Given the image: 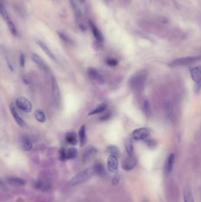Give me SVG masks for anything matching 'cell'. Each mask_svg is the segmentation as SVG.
I'll use <instances>...</instances> for the list:
<instances>
[{
  "mask_svg": "<svg viewBox=\"0 0 201 202\" xmlns=\"http://www.w3.org/2000/svg\"><path fill=\"white\" fill-rule=\"evenodd\" d=\"M165 112L167 118L170 121L173 120L174 111L172 103L170 102H166L165 104Z\"/></svg>",
  "mask_w": 201,
  "mask_h": 202,
  "instance_id": "17",
  "label": "cell"
},
{
  "mask_svg": "<svg viewBox=\"0 0 201 202\" xmlns=\"http://www.w3.org/2000/svg\"><path fill=\"white\" fill-rule=\"evenodd\" d=\"M65 138L66 141L69 144L75 145L77 144V135L74 132H70L66 134Z\"/></svg>",
  "mask_w": 201,
  "mask_h": 202,
  "instance_id": "23",
  "label": "cell"
},
{
  "mask_svg": "<svg viewBox=\"0 0 201 202\" xmlns=\"http://www.w3.org/2000/svg\"><path fill=\"white\" fill-rule=\"evenodd\" d=\"M87 75L89 77L93 80L97 81L99 83L103 82V78L99 71L94 67H89L87 70Z\"/></svg>",
  "mask_w": 201,
  "mask_h": 202,
  "instance_id": "12",
  "label": "cell"
},
{
  "mask_svg": "<svg viewBox=\"0 0 201 202\" xmlns=\"http://www.w3.org/2000/svg\"><path fill=\"white\" fill-rule=\"evenodd\" d=\"M93 170L94 171V174L99 176H103L106 173L104 166L100 162L96 163L93 167Z\"/></svg>",
  "mask_w": 201,
  "mask_h": 202,
  "instance_id": "20",
  "label": "cell"
},
{
  "mask_svg": "<svg viewBox=\"0 0 201 202\" xmlns=\"http://www.w3.org/2000/svg\"><path fill=\"white\" fill-rule=\"evenodd\" d=\"M143 202H149V201L147 199H145Z\"/></svg>",
  "mask_w": 201,
  "mask_h": 202,
  "instance_id": "43",
  "label": "cell"
},
{
  "mask_svg": "<svg viewBox=\"0 0 201 202\" xmlns=\"http://www.w3.org/2000/svg\"><path fill=\"white\" fill-rule=\"evenodd\" d=\"M144 142L149 148H154L156 146V142L152 138H147L145 140Z\"/></svg>",
  "mask_w": 201,
  "mask_h": 202,
  "instance_id": "35",
  "label": "cell"
},
{
  "mask_svg": "<svg viewBox=\"0 0 201 202\" xmlns=\"http://www.w3.org/2000/svg\"><path fill=\"white\" fill-rule=\"evenodd\" d=\"M143 110L146 116H149L150 115V112H151L150 107L149 101L147 100L144 101L143 103Z\"/></svg>",
  "mask_w": 201,
  "mask_h": 202,
  "instance_id": "33",
  "label": "cell"
},
{
  "mask_svg": "<svg viewBox=\"0 0 201 202\" xmlns=\"http://www.w3.org/2000/svg\"><path fill=\"white\" fill-rule=\"evenodd\" d=\"M111 116H112L111 112H107V113L104 114V115H103L100 118V120L101 121H106L109 120Z\"/></svg>",
  "mask_w": 201,
  "mask_h": 202,
  "instance_id": "37",
  "label": "cell"
},
{
  "mask_svg": "<svg viewBox=\"0 0 201 202\" xmlns=\"http://www.w3.org/2000/svg\"><path fill=\"white\" fill-rule=\"evenodd\" d=\"M107 151L108 153L110 154V155L116 156L118 157H120L121 156V153L120 150L118 147L115 145H110L107 147Z\"/></svg>",
  "mask_w": 201,
  "mask_h": 202,
  "instance_id": "26",
  "label": "cell"
},
{
  "mask_svg": "<svg viewBox=\"0 0 201 202\" xmlns=\"http://www.w3.org/2000/svg\"><path fill=\"white\" fill-rule=\"evenodd\" d=\"M8 184L14 187H22L25 186L26 182L23 179L20 177H9L7 179Z\"/></svg>",
  "mask_w": 201,
  "mask_h": 202,
  "instance_id": "16",
  "label": "cell"
},
{
  "mask_svg": "<svg viewBox=\"0 0 201 202\" xmlns=\"http://www.w3.org/2000/svg\"><path fill=\"white\" fill-rule=\"evenodd\" d=\"M201 59L200 56H195V57H186V58H182L177 59L175 61H172L169 66L172 67L175 66H185L192 64L194 63L197 62Z\"/></svg>",
  "mask_w": 201,
  "mask_h": 202,
  "instance_id": "5",
  "label": "cell"
},
{
  "mask_svg": "<svg viewBox=\"0 0 201 202\" xmlns=\"http://www.w3.org/2000/svg\"><path fill=\"white\" fill-rule=\"evenodd\" d=\"M89 24L91 28L93 35L95 37V39L99 42H103L104 41V37L100 30L98 28V27L96 26L95 22L92 20H89Z\"/></svg>",
  "mask_w": 201,
  "mask_h": 202,
  "instance_id": "11",
  "label": "cell"
},
{
  "mask_svg": "<svg viewBox=\"0 0 201 202\" xmlns=\"http://www.w3.org/2000/svg\"><path fill=\"white\" fill-rule=\"evenodd\" d=\"M31 59L42 69H43L44 70H47V66H46L45 62L42 60V59L41 58L40 56L37 55L36 53H33L32 55H31Z\"/></svg>",
  "mask_w": 201,
  "mask_h": 202,
  "instance_id": "24",
  "label": "cell"
},
{
  "mask_svg": "<svg viewBox=\"0 0 201 202\" xmlns=\"http://www.w3.org/2000/svg\"><path fill=\"white\" fill-rule=\"evenodd\" d=\"M10 112L11 113V115H12L13 117L14 118V119L15 120L16 122L17 123V124L19 126H20L22 128H26L27 127L26 122L24 121L22 119V118L19 115V114L16 111L14 106L13 105H11L10 106Z\"/></svg>",
  "mask_w": 201,
  "mask_h": 202,
  "instance_id": "13",
  "label": "cell"
},
{
  "mask_svg": "<svg viewBox=\"0 0 201 202\" xmlns=\"http://www.w3.org/2000/svg\"><path fill=\"white\" fill-rule=\"evenodd\" d=\"M34 186L36 189L41 191H47L51 188V184L47 180H39L35 183Z\"/></svg>",
  "mask_w": 201,
  "mask_h": 202,
  "instance_id": "18",
  "label": "cell"
},
{
  "mask_svg": "<svg viewBox=\"0 0 201 202\" xmlns=\"http://www.w3.org/2000/svg\"><path fill=\"white\" fill-rule=\"evenodd\" d=\"M16 104L20 109L26 113H30L32 111L31 103L24 97L17 98L16 101Z\"/></svg>",
  "mask_w": 201,
  "mask_h": 202,
  "instance_id": "6",
  "label": "cell"
},
{
  "mask_svg": "<svg viewBox=\"0 0 201 202\" xmlns=\"http://www.w3.org/2000/svg\"><path fill=\"white\" fill-rule=\"evenodd\" d=\"M35 118L38 121L44 122L46 120L45 115L42 110H37L35 112Z\"/></svg>",
  "mask_w": 201,
  "mask_h": 202,
  "instance_id": "30",
  "label": "cell"
},
{
  "mask_svg": "<svg viewBox=\"0 0 201 202\" xmlns=\"http://www.w3.org/2000/svg\"><path fill=\"white\" fill-rule=\"evenodd\" d=\"M175 162V155L172 153L168 158L167 162L165 165V172L166 174H169L173 169Z\"/></svg>",
  "mask_w": 201,
  "mask_h": 202,
  "instance_id": "19",
  "label": "cell"
},
{
  "mask_svg": "<svg viewBox=\"0 0 201 202\" xmlns=\"http://www.w3.org/2000/svg\"><path fill=\"white\" fill-rule=\"evenodd\" d=\"M79 135L80 138V144L81 147H83L87 142V135H86V125H83L79 131Z\"/></svg>",
  "mask_w": 201,
  "mask_h": 202,
  "instance_id": "21",
  "label": "cell"
},
{
  "mask_svg": "<svg viewBox=\"0 0 201 202\" xmlns=\"http://www.w3.org/2000/svg\"><path fill=\"white\" fill-rule=\"evenodd\" d=\"M121 176L119 173H116L112 179V184L114 185L118 184L121 180Z\"/></svg>",
  "mask_w": 201,
  "mask_h": 202,
  "instance_id": "36",
  "label": "cell"
},
{
  "mask_svg": "<svg viewBox=\"0 0 201 202\" xmlns=\"http://www.w3.org/2000/svg\"><path fill=\"white\" fill-rule=\"evenodd\" d=\"M147 73L145 72H141L134 75L130 80V85L134 90H140L143 88Z\"/></svg>",
  "mask_w": 201,
  "mask_h": 202,
  "instance_id": "2",
  "label": "cell"
},
{
  "mask_svg": "<svg viewBox=\"0 0 201 202\" xmlns=\"http://www.w3.org/2000/svg\"><path fill=\"white\" fill-rule=\"evenodd\" d=\"M190 74L192 79L195 82V92H199L201 89V66H197L190 69Z\"/></svg>",
  "mask_w": 201,
  "mask_h": 202,
  "instance_id": "4",
  "label": "cell"
},
{
  "mask_svg": "<svg viewBox=\"0 0 201 202\" xmlns=\"http://www.w3.org/2000/svg\"><path fill=\"white\" fill-rule=\"evenodd\" d=\"M118 157L114 155H110L107 159V167L108 170L112 173H115L118 171L119 167V162Z\"/></svg>",
  "mask_w": 201,
  "mask_h": 202,
  "instance_id": "10",
  "label": "cell"
},
{
  "mask_svg": "<svg viewBox=\"0 0 201 202\" xmlns=\"http://www.w3.org/2000/svg\"><path fill=\"white\" fill-rule=\"evenodd\" d=\"M150 134V130L147 128L136 129L132 133V137L135 140H145Z\"/></svg>",
  "mask_w": 201,
  "mask_h": 202,
  "instance_id": "7",
  "label": "cell"
},
{
  "mask_svg": "<svg viewBox=\"0 0 201 202\" xmlns=\"http://www.w3.org/2000/svg\"><path fill=\"white\" fill-rule=\"evenodd\" d=\"M20 64L21 67H24L25 66V55L22 53H21L20 56Z\"/></svg>",
  "mask_w": 201,
  "mask_h": 202,
  "instance_id": "38",
  "label": "cell"
},
{
  "mask_svg": "<svg viewBox=\"0 0 201 202\" xmlns=\"http://www.w3.org/2000/svg\"><path fill=\"white\" fill-rule=\"evenodd\" d=\"M59 159L61 162H66L68 160L67 150L64 147H61L59 150Z\"/></svg>",
  "mask_w": 201,
  "mask_h": 202,
  "instance_id": "31",
  "label": "cell"
},
{
  "mask_svg": "<svg viewBox=\"0 0 201 202\" xmlns=\"http://www.w3.org/2000/svg\"><path fill=\"white\" fill-rule=\"evenodd\" d=\"M94 174L93 168H87L74 176L69 182L70 186H76L90 180Z\"/></svg>",
  "mask_w": 201,
  "mask_h": 202,
  "instance_id": "1",
  "label": "cell"
},
{
  "mask_svg": "<svg viewBox=\"0 0 201 202\" xmlns=\"http://www.w3.org/2000/svg\"><path fill=\"white\" fill-rule=\"evenodd\" d=\"M158 20H159V22H161V23H162V24H166L169 22L168 19L166 17H161L158 19Z\"/></svg>",
  "mask_w": 201,
  "mask_h": 202,
  "instance_id": "39",
  "label": "cell"
},
{
  "mask_svg": "<svg viewBox=\"0 0 201 202\" xmlns=\"http://www.w3.org/2000/svg\"><path fill=\"white\" fill-rule=\"evenodd\" d=\"M137 164V160L135 157L129 156L124 158L121 162V167L126 171H130L133 169Z\"/></svg>",
  "mask_w": 201,
  "mask_h": 202,
  "instance_id": "8",
  "label": "cell"
},
{
  "mask_svg": "<svg viewBox=\"0 0 201 202\" xmlns=\"http://www.w3.org/2000/svg\"><path fill=\"white\" fill-rule=\"evenodd\" d=\"M21 144L22 149L26 151H29L31 150L33 148L31 142L28 138H22L21 139Z\"/></svg>",
  "mask_w": 201,
  "mask_h": 202,
  "instance_id": "28",
  "label": "cell"
},
{
  "mask_svg": "<svg viewBox=\"0 0 201 202\" xmlns=\"http://www.w3.org/2000/svg\"><path fill=\"white\" fill-rule=\"evenodd\" d=\"M67 158L68 159H74L77 157L78 151L75 148H70L67 150Z\"/></svg>",
  "mask_w": 201,
  "mask_h": 202,
  "instance_id": "29",
  "label": "cell"
},
{
  "mask_svg": "<svg viewBox=\"0 0 201 202\" xmlns=\"http://www.w3.org/2000/svg\"><path fill=\"white\" fill-rule=\"evenodd\" d=\"M51 85H52V91H53L54 100L57 103H59L60 101V89H59L58 83L54 78H51Z\"/></svg>",
  "mask_w": 201,
  "mask_h": 202,
  "instance_id": "14",
  "label": "cell"
},
{
  "mask_svg": "<svg viewBox=\"0 0 201 202\" xmlns=\"http://www.w3.org/2000/svg\"><path fill=\"white\" fill-rule=\"evenodd\" d=\"M22 79H23V82H24L25 83H26V84H28V83H29V81H28V80L27 79V78L23 77Z\"/></svg>",
  "mask_w": 201,
  "mask_h": 202,
  "instance_id": "41",
  "label": "cell"
},
{
  "mask_svg": "<svg viewBox=\"0 0 201 202\" xmlns=\"http://www.w3.org/2000/svg\"><path fill=\"white\" fill-rule=\"evenodd\" d=\"M107 106V105L105 103H100V104L98 105L95 109H93L91 112H90L89 113V115H95V114H97L101 113V112L104 111L106 109Z\"/></svg>",
  "mask_w": 201,
  "mask_h": 202,
  "instance_id": "27",
  "label": "cell"
},
{
  "mask_svg": "<svg viewBox=\"0 0 201 202\" xmlns=\"http://www.w3.org/2000/svg\"><path fill=\"white\" fill-rule=\"evenodd\" d=\"M37 44L40 46L41 49L44 52V53L52 60L56 61V58L55 55L53 54V53L51 51L50 48L42 41L40 40H37Z\"/></svg>",
  "mask_w": 201,
  "mask_h": 202,
  "instance_id": "15",
  "label": "cell"
},
{
  "mask_svg": "<svg viewBox=\"0 0 201 202\" xmlns=\"http://www.w3.org/2000/svg\"><path fill=\"white\" fill-rule=\"evenodd\" d=\"M79 1L81 3H84L86 0H79Z\"/></svg>",
  "mask_w": 201,
  "mask_h": 202,
  "instance_id": "42",
  "label": "cell"
},
{
  "mask_svg": "<svg viewBox=\"0 0 201 202\" xmlns=\"http://www.w3.org/2000/svg\"><path fill=\"white\" fill-rule=\"evenodd\" d=\"M184 202H195L192 192L189 187H186L183 191Z\"/></svg>",
  "mask_w": 201,
  "mask_h": 202,
  "instance_id": "22",
  "label": "cell"
},
{
  "mask_svg": "<svg viewBox=\"0 0 201 202\" xmlns=\"http://www.w3.org/2000/svg\"><path fill=\"white\" fill-rule=\"evenodd\" d=\"M0 12H1V15L2 17L4 19V20L7 22V25L8 27V28L12 34L13 36H17V28L13 22V21L11 20L7 11L6 10L5 7L3 5V4L1 3V6H0Z\"/></svg>",
  "mask_w": 201,
  "mask_h": 202,
  "instance_id": "3",
  "label": "cell"
},
{
  "mask_svg": "<svg viewBox=\"0 0 201 202\" xmlns=\"http://www.w3.org/2000/svg\"><path fill=\"white\" fill-rule=\"evenodd\" d=\"M106 63L107 65L110 66H115L116 65L118 64V61L117 59L113 58H107L106 60Z\"/></svg>",
  "mask_w": 201,
  "mask_h": 202,
  "instance_id": "34",
  "label": "cell"
},
{
  "mask_svg": "<svg viewBox=\"0 0 201 202\" xmlns=\"http://www.w3.org/2000/svg\"><path fill=\"white\" fill-rule=\"evenodd\" d=\"M57 34H58V36H59V37L62 40L64 41L65 43L70 44H73L72 40L67 35H66L64 33H63L61 31H57Z\"/></svg>",
  "mask_w": 201,
  "mask_h": 202,
  "instance_id": "32",
  "label": "cell"
},
{
  "mask_svg": "<svg viewBox=\"0 0 201 202\" xmlns=\"http://www.w3.org/2000/svg\"><path fill=\"white\" fill-rule=\"evenodd\" d=\"M7 66H8V69L11 70V71H13V70H14V69H13V65L11 64V63H10V62H9V61H7Z\"/></svg>",
  "mask_w": 201,
  "mask_h": 202,
  "instance_id": "40",
  "label": "cell"
},
{
  "mask_svg": "<svg viewBox=\"0 0 201 202\" xmlns=\"http://www.w3.org/2000/svg\"><path fill=\"white\" fill-rule=\"evenodd\" d=\"M98 151V149L95 146L93 145L87 146L84 150L83 154L82 156L83 161L84 162L89 161L92 159L93 156H94L95 154H97Z\"/></svg>",
  "mask_w": 201,
  "mask_h": 202,
  "instance_id": "9",
  "label": "cell"
},
{
  "mask_svg": "<svg viewBox=\"0 0 201 202\" xmlns=\"http://www.w3.org/2000/svg\"><path fill=\"white\" fill-rule=\"evenodd\" d=\"M124 147L129 156H133L134 149L133 143L130 139H127L124 142Z\"/></svg>",
  "mask_w": 201,
  "mask_h": 202,
  "instance_id": "25",
  "label": "cell"
}]
</instances>
